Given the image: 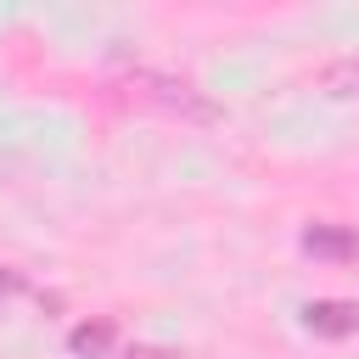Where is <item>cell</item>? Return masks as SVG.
<instances>
[{"label": "cell", "instance_id": "cell-1", "mask_svg": "<svg viewBox=\"0 0 359 359\" xmlns=\"http://www.w3.org/2000/svg\"><path fill=\"white\" fill-rule=\"evenodd\" d=\"M320 84H331V90H359V56H342V62H331V67L320 73Z\"/></svg>", "mask_w": 359, "mask_h": 359}]
</instances>
